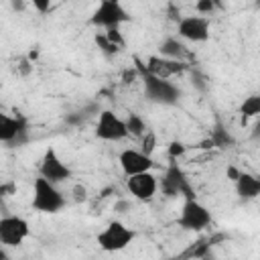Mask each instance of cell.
I'll return each instance as SVG.
<instances>
[{
	"instance_id": "cell-1",
	"label": "cell",
	"mask_w": 260,
	"mask_h": 260,
	"mask_svg": "<svg viewBox=\"0 0 260 260\" xmlns=\"http://www.w3.org/2000/svg\"><path fill=\"white\" fill-rule=\"evenodd\" d=\"M32 209L39 213H57L65 205L63 193L57 189V185L49 183L43 177H37L32 183Z\"/></svg>"
},
{
	"instance_id": "cell-2",
	"label": "cell",
	"mask_w": 260,
	"mask_h": 260,
	"mask_svg": "<svg viewBox=\"0 0 260 260\" xmlns=\"http://www.w3.org/2000/svg\"><path fill=\"white\" fill-rule=\"evenodd\" d=\"M177 223L187 232H201L211 223V211L203 203H199L195 197H189L181 207Z\"/></svg>"
},
{
	"instance_id": "cell-3",
	"label": "cell",
	"mask_w": 260,
	"mask_h": 260,
	"mask_svg": "<svg viewBox=\"0 0 260 260\" xmlns=\"http://www.w3.org/2000/svg\"><path fill=\"white\" fill-rule=\"evenodd\" d=\"M126 20H130V14H128L126 8H124L120 2H116V0H102V2L95 6V10L91 12V18H89L91 24L102 26V28H106V30L118 28V26H120L122 22H126Z\"/></svg>"
},
{
	"instance_id": "cell-4",
	"label": "cell",
	"mask_w": 260,
	"mask_h": 260,
	"mask_svg": "<svg viewBox=\"0 0 260 260\" xmlns=\"http://www.w3.org/2000/svg\"><path fill=\"white\" fill-rule=\"evenodd\" d=\"M144 95L154 104L173 106V104L179 102L181 91L171 79H160V77H154V75L146 73L144 75Z\"/></svg>"
},
{
	"instance_id": "cell-5",
	"label": "cell",
	"mask_w": 260,
	"mask_h": 260,
	"mask_svg": "<svg viewBox=\"0 0 260 260\" xmlns=\"http://www.w3.org/2000/svg\"><path fill=\"white\" fill-rule=\"evenodd\" d=\"M132 240H134V232L122 221H110L98 234V244L104 252H120L126 246H130Z\"/></svg>"
},
{
	"instance_id": "cell-6",
	"label": "cell",
	"mask_w": 260,
	"mask_h": 260,
	"mask_svg": "<svg viewBox=\"0 0 260 260\" xmlns=\"http://www.w3.org/2000/svg\"><path fill=\"white\" fill-rule=\"evenodd\" d=\"M28 232H30V228H28L26 219H22L18 215L0 217V246L16 248L26 240Z\"/></svg>"
},
{
	"instance_id": "cell-7",
	"label": "cell",
	"mask_w": 260,
	"mask_h": 260,
	"mask_svg": "<svg viewBox=\"0 0 260 260\" xmlns=\"http://www.w3.org/2000/svg\"><path fill=\"white\" fill-rule=\"evenodd\" d=\"M95 136L106 142H118L128 136V130L120 116H116L112 110H102L95 124Z\"/></svg>"
},
{
	"instance_id": "cell-8",
	"label": "cell",
	"mask_w": 260,
	"mask_h": 260,
	"mask_svg": "<svg viewBox=\"0 0 260 260\" xmlns=\"http://www.w3.org/2000/svg\"><path fill=\"white\" fill-rule=\"evenodd\" d=\"M39 177L47 179L49 183L57 185L63 183L71 177V169L61 160V156L57 154L55 148H47L43 158H41V167H39Z\"/></svg>"
},
{
	"instance_id": "cell-9",
	"label": "cell",
	"mask_w": 260,
	"mask_h": 260,
	"mask_svg": "<svg viewBox=\"0 0 260 260\" xmlns=\"http://www.w3.org/2000/svg\"><path fill=\"white\" fill-rule=\"evenodd\" d=\"M181 39L191 43H203L209 39V18L205 16H183L177 24Z\"/></svg>"
},
{
	"instance_id": "cell-10",
	"label": "cell",
	"mask_w": 260,
	"mask_h": 260,
	"mask_svg": "<svg viewBox=\"0 0 260 260\" xmlns=\"http://www.w3.org/2000/svg\"><path fill=\"white\" fill-rule=\"evenodd\" d=\"M126 187H128V193L138 199V201H150L158 189V181L156 177L148 171V173H140V175H132L128 177L126 181Z\"/></svg>"
},
{
	"instance_id": "cell-11",
	"label": "cell",
	"mask_w": 260,
	"mask_h": 260,
	"mask_svg": "<svg viewBox=\"0 0 260 260\" xmlns=\"http://www.w3.org/2000/svg\"><path fill=\"white\" fill-rule=\"evenodd\" d=\"M120 167L124 171L126 177H132V175H140V173H148L152 169V158L140 150H134V148H126L120 152Z\"/></svg>"
},
{
	"instance_id": "cell-12",
	"label": "cell",
	"mask_w": 260,
	"mask_h": 260,
	"mask_svg": "<svg viewBox=\"0 0 260 260\" xmlns=\"http://www.w3.org/2000/svg\"><path fill=\"white\" fill-rule=\"evenodd\" d=\"M24 120L22 118H12L4 112H0V142L6 144H18L24 140Z\"/></svg>"
},
{
	"instance_id": "cell-13",
	"label": "cell",
	"mask_w": 260,
	"mask_h": 260,
	"mask_svg": "<svg viewBox=\"0 0 260 260\" xmlns=\"http://www.w3.org/2000/svg\"><path fill=\"white\" fill-rule=\"evenodd\" d=\"M185 69H187V65L183 61H175V59H167V57H150L146 73L160 77V79H171L173 75H177Z\"/></svg>"
},
{
	"instance_id": "cell-14",
	"label": "cell",
	"mask_w": 260,
	"mask_h": 260,
	"mask_svg": "<svg viewBox=\"0 0 260 260\" xmlns=\"http://www.w3.org/2000/svg\"><path fill=\"white\" fill-rule=\"evenodd\" d=\"M236 191L242 199H256L260 195V179L250 173H238Z\"/></svg>"
},
{
	"instance_id": "cell-15",
	"label": "cell",
	"mask_w": 260,
	"mask_h": 260,
	"mask_svg": "<svg viewBox=\"0 0 260 260\" xmlns=\"http://www.w3.org/2000/svg\"><path fill=\"white\" fill-rule=\"evenodd\" d=\"M160 53H162V57H167V59H175V61H181L185 55H187V47L179 41V39H165L162 43H160Z\"/></svg>"
},
{
	"instance_id": "cell-16",
	"label": "cell",
	"mask_w": 260,
	"mask_h": 260,
	"mask_svg": "<svg viewBox=\"0 0 260 260\" xmlns=\"http://www.w3.org/2000/svg\"><path fill=\"white\" fill-rule=\"evenodd\" d=\"M240 114L242 118H254L260 114V95H250L244 100V104L240 106Z\"/></svg>"
},
{
	"instance_id": "cell-17",
	"label": "cell",
	"mask_w": 260,
	"mask_h": 260,
	"mask_svg": "<svg viewBox=\"0 0 260 260\" xmlns=\"http://www.w3.org/2000/svg\"><path fill=\"white\" fill-rule=\"evenodd\" d=\"M124 124H126V130H128V134H134V136H142V134L146 132V124H144V120H142L140 116H136V114H130V118H128Z\"/></svg>"
},
{
	"instance_id": "cell-18",
	"label": "cell",
	"mask_w": 260,
	"mask_h": 260,
	"mask_svg": "<svg viewBox=\"0 0 260 260\" xmlns=\"http://www.w3.org/2000/svg\"><path fill=\"white\" fill-rule=\"evenodd\" d=\"M213 8H215V4H213L211 0H203V2H197V4H195V10L201 12V14H207V12H211Z\"/></svg>"
},
{
	"instance_id": "cell-19",
	"label": "cell",
	"mask_w": 260,
	"mask_h": 260,
	"mask_svg": "<svg viewBox=\"0 0 260 260\" xmlns=\"http://www.w3.org/2000/svg\"><path fill=\"white\" fill-rule=\"evenodd\" d=\"M32 6H35L39 12H49V10H51V2H49V0H32Z\"/></svg>"
},
{
	"instance_id": "cell-20",
	"label": "cell",
	"mask_w": 260,
	"mask_h": 260,
	"mask_svg": "<svg viewBox=\"0 0 260 260\" xmlns=\"http://www.w3.org/2000/svg\"><path fill=\"white\" fill-rule=\"evenodd\" d=\"M185 150V146L181 144V142H173L171 144V156H175V154H181Z\"/></svg>"
},
{
	"instance_id": "cell-21",
	"label": "cell",
	"mask_w": 260,
	"mask_h": 260,
	"mask_svg": "<svg viewBox=\"0 0 260 260\" xmlns=\"http://www.w3.org/2000/svg\"><path fill=\"white\" fill-rule=\"evenodd\" d=\"M0 260H8V254H6L4 246H0Z\"/></svg>"
}]
</instances>
